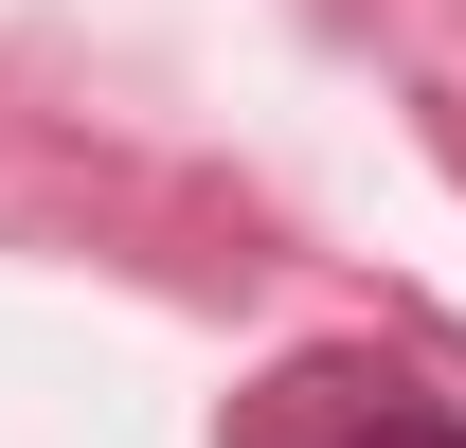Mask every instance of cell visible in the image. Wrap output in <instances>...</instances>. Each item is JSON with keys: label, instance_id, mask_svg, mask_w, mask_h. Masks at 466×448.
Here are the masks:
<instances>
[{"label": "cell", "instance_id": "obj_1", "mask_svg": "<svg viewBox=\"0 0 466 448\" xmlns=\"http://www.w3.org/2000/svg\"><path fill=\"white\" fill-rule=\"evenodd\" d=\"M341 448H466V431H449V412H359Z\"/></svg>", "mask_w": 466, "mask_h": 448}]
</instances>
